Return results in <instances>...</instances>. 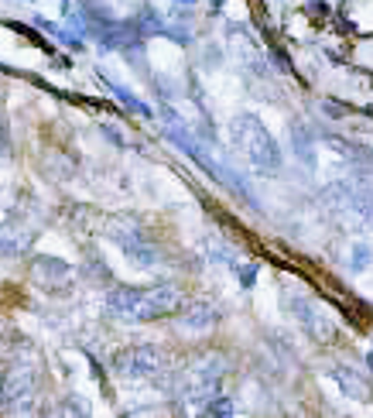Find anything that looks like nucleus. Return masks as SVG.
<instances>
[{"mask_svg":"<svg viewBox=\"0 0 373 418\" xmlns=\"http://www.w3.org/2000/svg\"><path fill=\"white\" fill-rule=\"evenodd\" d=\"M367 264V247H356V268H363Z\"/></svg>","mask_w":373,"mask_h":418,"instance_id":"423d86ee","label":"nucleus"},{"mask_svg":"<svg viewBox=\"0 0 373 418\" xmlns=\"http://www.w3.org/2000/svg\"><path fill=\"white\" fill-rule=\"evenodd\" d=\"M233 138H236V144L243 148V155L250 158L254 168L274 172L277 165H281V148H277V141L267 134V127H264L254 114H243V117L233 120Z\"/></svg>","mask_w":373,"mask_h":418,"instance_id":"f03ea898","label":"nucleus"},{"mask_svg":"<svg viewBox=\"0 0 373 418\" xmlns=\"http://www.w3.org/2000/svg\"><path fill=\"white\" fill-rule=\"evenodd\" d=\"M335 380H339V387H343L350 398H360V401L370 398V384L363 378H356L353 367H335Z\"/></svg>","mask_w":373,"mask_h":418,"instance_id":"39448f33","label":"nucleus"},{"mask_svg":"<svg viewBox=\"0 0 373 418\" xmlns=\"http://www.w3.org/2000/svg\"><path fill=\"white\" fill-rule=\"evenodd\" d=\"M178 305H182V299L168 285H161V288H120V292L110 295V309L120 319H134V322L168 316V312H175Z\"/></svg>","mask_w":373,"mask_h":418,"instance_id":"f257e3e1","label":"nucleus"},{"mask_svg":"<svg viewBox=\"0 0 373 418\" xmlns=\"http://www.w3.org/2000/svg\"><path fill=\"white\" fill-rule=\"evenodd\" d=\"M157 360H161V357H157L151 346H138V350L120 353L117 370H120V374H134V378H140V374H151V370H157Z\"/></svg>","mask_w":373,"mask_h":418,"instance_id":"7ed1b4c3","label":"nucleus"},{"mask_svg":"<svg viewBox=\"0 0 373 418\" xmlns=\"http://www.w3.org/2000/svg\"><path fill=\"white\" fill-rule=\"evenodd\" d=\"M295 312H298V322L318 339H333V326L325 322V316H318V309H315L312 302L305 299H295Z\"/></svg>","mask_w":373,"mask_h":418,"instance_id":"20e7f679","label":"nucleus"}]
</instances>
